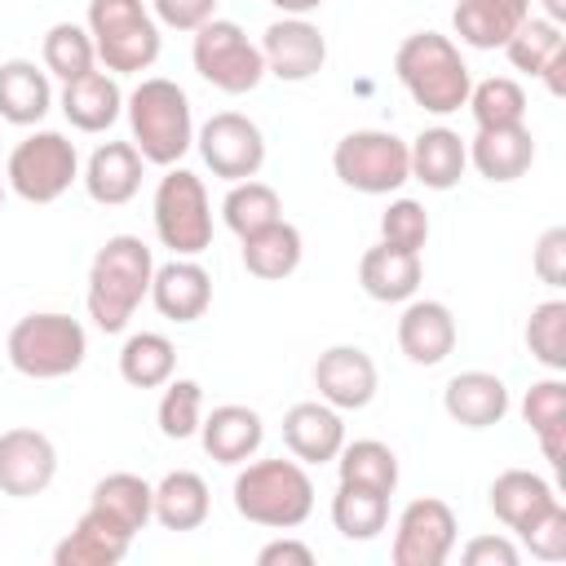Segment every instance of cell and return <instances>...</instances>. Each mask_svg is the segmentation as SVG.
Here are the masks:
<instances>
[{
    "label": "cell",
    "mask_w": 566,
    "mask_h": 566,
    "mask_svg": "<svg viewBox=\"0 0 566 566\" xmlns=\"http://www.w3.org/2000/svg\"><path fill=\"white\" fill-rule=\"evenodd\" d=\"M4 354H9V367L27 380H62L84 367L88 332L80 318L62 310H35L9 327Z\"/></svg>",
    "instance_id": "obj_5"
},
{
    "label": "cell",
    "mask_w": 566,
    "mask_h": 566,
    "mask_svg": "<svg viewBox=\"0 0 566 566\" xmlns=\"http://www.w3.org/2000/svg\"><path fill=\"white\" fill-rule=\"evenodd\" d=\"M49 106H53V84L44 66H35L31 57L0 62V119L4 124L31 128L49 115Z\"/></svg>",
    "instance_id": "obj_26"
},
{
    "label": "cell",
    "mask_w": 566,
    "mask_h": 566,
    "mask_svg": "<svg viewBox=\"0 0 566 566\" xmlns=\"http://www.w3.org/2000/svg\"><path fill=\"white\" fill-rule=\"evenodd\" d=\"M62 115L80 133H106L124 115V93L111 71H88L71 84H62Z\"/></svg>",
    "instance_id": "obj_28"
},
{
    "label": "cell",
    "mask_w": 566,
    "mask_h": 566,
    "mask_svg": "<svg viewBox=\"0 0 566 566\" xmlns=\"http://www.w3.org/2000/svg\"><path fill=\"white\" fill-rule=\"evenodd\" d=\"M150 13L159 27L199 31L208 18H217V0H150Z\"/></svg>",
    "instance_id": "obj_46"
},
{
    "label": "cell",
    "mask_w": 566,
    "mask_h": 566,
    "mask_svg": "<svg viewBox=\"0 0 566 566\" xmlns=\"http://www.w3.org/2000/svg\"><path fill=\"white\" fill-rule=\"evenodd\" d=\"M195 44H190V62L195 71L217 88V93H230V97H243L252 93L261 80H265V57H261V44L248 40V31L230 18H208L199 31H190Z\"/></svg>",
    "instance_id": "obj_9"
},
{
    "label": "cell",
    "mask_w": 566,
    "mask_h": 566,
    "mask_svg": "<svg viewBox=\"0 0 566 566\" xmlns=\"http://www.w3.org/2000/svg\"><path fill=\"white\" fill-rule=\"evenodd\" d=\"M442 411L460 429H491L509 416V385L495 371H460L442 389Z\"/></svg>",
    "instance_id": "obj_20"
},
{
    "label": "cell",
    "mask_w": 566,
    "mask_h": 566,
    "mask_svg": "<svg viewBox=\"0 0 566 566\" xmlns=\"http://www.w3.org/2000/svg\"><path fill=\"white\" fill-rule=\"evenodd\" d=\"M177 371V349L164 332H133L119 349V376L133 389H164Z\"/></svg>",
    "instance_id": "obj_35"
},
{
    "label": "cell",
    "mask_w": 566,
    "mask_h": 566,
    "mask_svg": "<svg viewBox=\"0 0 566 566\" xmlns=\"http://www.w3.org/2000/svg\"><path fill=\"white\" fill-rule=\"evenodd\" d=\"M133 548V535L115 531L106 517L97 513H80V522L57 539L53 548V566H119Z\"/></svg>",
    "instance_id": "obj_29"
},
{
    "label": "cell",
    "mask_w": 566,
    "mask_h": 566,
    "mask_svg": "<svg viewBox=\"0 0 566 566\" xmlns=\"http://www.w3.org/2000/svg\"><path fill=\"white\" fill-rule=\"evenodd\" d=\"M57 478V447L49 433L18 424L0 433V491L13 500H35Z\"/></svg>",
    "instance_id": "obj_13"
},
{
    "label": "cell",
    "mask_w": 566,
    "mask_h": 566,
    "mask_svg": "<svg viewBox=\"0 0 566 566\" xmlns=\"http://www.w3.org/2000/svg\"><path fill=\"white\" fill-rule=\"evenodd\" d=\"M539 9H544L548 22H557V27L566 22V0H539Z\"/></svg>",
    "instance_id": "obj_51"
},
{
    "label": "cell",
    "mask_w": 566,
    "mask_h": 566,
    "mask_svg": "<svg viewBox=\"0 0 566 566\" xmlns=\"http://www.w3.org/2000/svg\"><path fill=\"white\" fill-rule=\"evenodd\" d=\"M212 513L208 482L195 469H172L155 482V522L164 531H195Z\"/></svg>",
    "instance_id": "obj_31"
},
{
    "label": "cell",
    "mask_w": 566,
    "mask_h": 566,
    "mask_svg": "<svg viewBox=\"0 0 566 566\" xmlns=\"http://www.w3.org/2000/svg\"><path fill=\"white\" fill-rule=\"evenodd\" d=\"M195 146H199L203 164L212 168V177H221V181H248L265 164V133L256 128V119H248L239 111L208 115L203 128L195 133Z\"/></svg>",
    "instance_id": "obj_12"
},
{
    "label": "cell",
    "mask_w": 566,
    "mask_h": 566,
    "mask_svg": "<svg viewBox=\"0 0 566 566\" xmlns=\"http://www.w3.org/2000/svg\"><path fill=\"white\" fill-rule=\"evenodd\" d=\"M142 168H146V159H142V150L133 142H102L88 155L80 181H84V190H88L93 203L124 208L142 190Z\"/></svg>",
    "instance_id": "obj_19"
},
{
    "label": "cell",
    "mask_w": 566,
    "mask_h": 566,
    "mask_svg": "<svg viewBox=\"0 0 566 566\" xmlns=\"http://www.w3.org/2000/svg\"><path fill=\"white\" fill-rule=\"evenodd\" d=\"M526 349L539 367H548L553 376L566 371V301L562 296H548L531 310L526 318Z\"/></svg>",
    "instance_id": "obj_41"
},
{
    "label": "cell",
    "mask_w": 566,
    "mask_h": 566,
    "mask_svg": "<svg viewBox=\"0 0 566 566\" xmlns=\"http://www.w3.org/2000/svg\"><path fill=\"white\" fill-rule=\"evenodd\" d=\"M256 566H314V548H310L305 539L279 535V539H270V544L256 553Z\"/></svg>",
    "instance_id": "obj_48"
},
{
    "label": "cell",
    "mask_w": 566,
    "mask_h": 566,
    "mask_svg": "<svg viewBox=\"0 0 566 566\" xmlns=\"http://www.w3.org/2000/svg\"><path fill=\"white\" fill-rule=\"evenodd\" d=\"M150 274H155V252L137 234H111L88 261L84 305L93 327L106 336L124 332L137 305L150 296Z\"/></svg>",
    "instance_id": "obj_1"
},
{
    "label": "cell",
    "mask_w": 566,
    "mask_h": 566,
    "mask_svg": "<svg viewBox=\"0 0 566 566\" xmlns=\"http://www.w3.org/2000/svg\"><path fill=\"white\" fill-rule=\"evenodd\" d=\"M420 279H424V265H420V252H402V248H389V243H371L363 256H358V283L371 301L380 305H402L420 292Z\"/></svg>",
    "instance_id": "obj_22"
},
{
    "label": "cell",
    "mask_w": 566,
    "mask_h": 566,
    "mask_svg": "<svg viewBox=\"0 0 566 566\" xmlns=\"http://www.w3.org/2000/svg\"><path fill=\"white\" fill-rule=\"evenodd\" d=\"M243 243V270L252 274V279H261V283H279V279H287V274H296V265H301V256H305V239H301V230L292 226V221H270V226H261L256 234H248V239H239Z\"/></svg>",
    "instance_id": "obj_30"
},
{
    "label": "cell",
    "mask_w": 566,
    "mask_h": 566,
    "mask_svg": "<svg viewBox=\"0 0 566 566\" xmlns=\"http://www.w3.org/2000/svg\"><path fill=\"white\" fill-rule=\"evenodd\" d=\"M455 535H460L455 509L438 495H420L398 513L389 557L394 566H442L455 553Z\"/></svg>",
    "instance_id": "obj_11"
},
{
    "label": "cell",
    "mask_w": 566,
    "mask_h": 566,
    "mask_svg": "<svg viewBox=\"0 0 566 566\" xmlns=\"http://www.w3.org/2000/svg\"><path fill=\"white\" fill-rule=\"evenodd\" d=\"M124 115H128L133 146H137L142 159L155 164V168L181 164V155L195 146L190 97H186V88H181L177 80L146 75V80L124 97Z\"/></svg>",
    "instance_id": "obj_4"
},
{
    "label": "cell",
    "mask_w": 566,
    "mask_h": 566,
    "mask_svg": "<svg viewBox=\"0 0 566 566\" xmlns=\"http://www.w3.org/2000/svg\"><path fill=\"white\" fill-rule=\"evenodd\" d=\"M4 181L18 199L27 203H53L71 190V181H80V155H75V142L57 128H40V133H27L13 155H9V168H4Z\"/></svg>",
    "instance_id": "obj_10"
},
{
    "label": "cell",
    "mask_w": 566,
    "mask_h": 566,
    "mask_svg": "<svg viewBox=\"0 0 566 566\" xmlns=\"http://www.w3.org/2000/svg\"><path fill=\"white\" fill-rule=\"evenodd\" d=\"M380 243L402 248V252H420L429 243V212L416 199H394L380 212Z\"/></svg>",
    "instance_id": "obj_43"
},
{
    "label": "cell",
    "mask_w": 566,
    "mask_h": 566,
    "mask_svg": "<svg viewBox=\"0 0 566 566\" xmlns=\"http://www.w3.org/2000/svg\"><path fill=\"white\" fill-rule=\"evenodd\" d=\"M504 53H509L513 71H522V75H535V80H539L557 57H566V35H562V27H557V22L535 18V13H531V18L509 35Z\"/></svg>",
    "instance_id": "obj_38"
},
{
    "label": "cell",
    "mask_w": 566,
    "mask_h": 566,
    "mask_svg": "<svg viewBox=\"0 0 566 566\" xmlns=\"http://www.w3.org/2000/svg\"><path fill=\"white\" fill-rule=\"evenodd\" d=\"M522 420L531 424L544 460L553 469H562V442H566V380L557 376H544L526 389L522 398Z\"/></svg>",
    "instance_id": "obj_32"
},
{
    "label": "cell",
    "mask_w": 566,
    "mask_h": 566,
    "mask_svg": "<svg viewBox=\"0 0 566 566\" xmlns=\"http://www.w3.org/2000/svg\"><path fill=\"white\" fill-rule=\"evenodd\" d=\"M460 557L469 566H517L522 562V548L509 539V535H478L460 548Z\"/></svg>",
    "instance_id": "obj_47"
},
{
    "label": "cell",
    "mask_w": 566,
    "mask_h": 566,
    "mask_svg": "<svg viewBox=\"0 0 566 566\" xmlns=\"http://www.w3.org/2000/svg\"><path fill=\"white\" fill-rule=\"evenodd\" d=\"M4 195H9V181L0 177V208H4Z\"/></svg>",
    "instance_id": "obj_52"
},
{
    "label": "cell",
    "mask_w": 566,
    "mask_h": 566,
    "mask_svg": "<svg viewBox=\"0 0 566 566\" xmlns=\"http://www.w3.org/2000/svg\"><path fill=\"white\" fill-rule=\"evenodd\" d=\"M469 115L478 128H509V124H526V93L517 80L509 75H491L482 84L469 88Z\"/></svg>",
    "instance_id": "obj_40"
},
{
    "label": "cell",
    "mask_w": 566,
    "mask_h": 566,
    "mask_svg": "<svg viewBox=\"0 0 566 566\" xmlns=\"http://www.w3.org/2000/svg\"><path fill=\"white\" fill-rule=\"evenodd\" d=\"M155 420H159V433L172 438V442H186L199 433V420H203V385L190 380V376H172L164 385V398L155 407Z\"/></svg>",
    "instance_id": "obj_42"
},
{
    "label": "cell",
    "mask_w": 566,
    "mask_h": 566,
    "mask_svg": "<svg viewBox=\"0 0 566 566\" xmlns=\"http://www.w3.org/2000/svg\"><path fill=\"white\" fill-rule=\"evenodd\" d=\"M389 522V495L376 491V486H358V482H340L336 495H332V526L354 539V544H367L385 531Z\"/></svg>",
    "instance_id": "obj_34"
},
{
    "label": "cell",
    "mask_w": 566,
    "mask_h": 566,
    "mask_svg": "<svg viewBox=\"0 0 566 566\" xmlns=\"http://www.w3.org/2000/svg\"><path fill=\"white\" fill-rule=\"evenodd\" d=\"M283 442L301 464H327L345 447V420L323 398L318 402H296L283 416Z\"/></svg>",
    "instance_id": "obj_21"
},
{
    "label": "cell",
    "mask_w": 566,
    "mask_h": 566,
    "mask_svg": "<svg viewBox=\"0 0 566 566\" xmlns=\"http://www.w3.org/2000/svg\"><path fill=\"white\" fill-rule=\"evenodd\" d=\"M230 495H234V513L243 522L270 526V531H296L314 513V482L296 455L292 460H283V455L243 460Z\"/></svg>",
    "instance_id": "obj_3"
},
{
    "label": "cell",
    "mask_w": 566,
    "mask_h": 566,
    "mask_svg": "<svg viewBox=\"0 0 566 566\" xmlns=\"http://www.w3.org/2000/svg\"><path fill=\"white\" fill-rule=\"evenodd\" d=\"M332 172L358 195H394L411 181V155L389 128H354L336 142Z\"/></svg>",
    "instance_id": "obj_7"
},
{
    "label": "cell",
    "mask_w": 566,
    "mask_h": 566,
    "mask_svg": "<svg viewBox=\"0 0 566 566\" xmlns=\"http://www.w3.org/2000/svg\"><path fill=\"white\" fill-rule=\"evenodd\" d=\"M517 539L526 544L531 557H539V562H562V557H566V504L553 500L544 513H535L526 526H517Z\"/></svg>",
    "instance_id": "obj_44"
},
{
    "label": "cell",
    "mask_w": 566,
    "mask_h": 566,
    "mask_svg": "<svg viewBox=\"0 0 566 566\" xmlns=\"http://www.w3.org/2000/svg\"><path fill=\"white\" fill-rule=\"evenodd\" d=\"M84 27L97 49V66L111 75H142L159 62L164 35L142 0H88Z\"/></svg>",
    "instance_id": "obj_6"
},
{
    "label": "cell",
    "mask_w": 566,
    "mask_h": 566,
    "mask_svg": "<svg viewBox=\"0 0 566 566\" xmlns=\"http://www.w3.org/2000/svg\"><path fill=\"white\" fill-rule=\"evenodd\" d=\"M40 57H44V71L57 75L62 84L88 75L97 66V49H93V35L88 27L80 22H53L44 31V44H40Z\"/></svg>",
    "instance_id": "obj_39"
},
{
    "label": "cell",
    "mask_w": 566,
    "mask_h": 566,
    "mask_svg": "<svg viewBox=\"0 0 566 566\" xmlns=\"http://www.w3.org/2000/svg\"><path fill=\"white\" fill-rule=\"evenodd\" d=\"M155 234L172 256H199L212 248V203L203 177L172 164L155 186Z\"/></svg>",
    "instance_id": "obj_8"
},
{
    "label": "cell",
    "mask_w": 566,
    "mask_h": 566,
    "mask_svg": "<svg viewBox=\"0 0 566 566\" xmlns=\"http://www.w3.org/2000/svg\"><path fill=\"white\" fill-rule=\"evenodd\" d=\"M314 389L336 411H363L380 389V371L363 345H327L314 358Z\"/></svg>",
    "instance_id": "obj_15"
},
{
    "label": "cell",
    "mask_w": 566,
    "mask_h": 566,
    "mask_svg": "<svg viewBox=\"0 0 566 566\" xmlns=\"http://www.w3.org/2000/svg\"><path fill=\"white\" fill-rule=\"evenodd\" d=\"M539 80L548 84V93H553V97H562V93H566V57H557Z\"/></svg>",
    "instance_id": "obj_50"
},
{
    "label": "cell",
    "mask_w": 566,
    "mask_h": 566,
    "mask_svg": "<svg viewBox=\"0 0 566 566\" xmlns=\"http://www.w3.org/2000/svg\"><path fill=\"white\" fill-rule=\"evenodd\" d=\"M407 155H411V177L424 181V190H451L469 168V142L447 124L420 128L407 142Z\"/></svg>",
    "instance_id": "obj_25"
},
{
    "label": "cell",
    "mask_w": 566,
    "mask_h": 566,
    "mask_svg": "<svg viewBox=\"0 0 566 566\" xmlns=\"http://www.w3.org/2000/svg\"><path fill=\"white\" fill-rule=\"evenodd\" d=\"M199 442L217 464H243L261 451L265 442V420L256 407L243 402H221L212 411H203L199 420Z\"/></svg>",
    "instance_id": "obj_18"
},
{
    "label": "cell",
    "mask_w": 566,
    "mask_h": 566,
    "mask_svg": "<svg viewBox=\"0 0 566 566\" xmlns=\"http://www.w3.org/2000/svg\"><path fill=\"white\" fill-rule=\"evenodd\" d=\"M531 270L548 287H566V226H548L531 252Z\"/></svg>",
    "instance_id": "obj_45"
},
{
    "label": "cell",
    "mask_w": 566,
    "mask_h": 566,
    "mask_svg": "<svg viewBox=\"0 0 566 566\" xmlns=\"http://www.w3.org/2000/svg\"><path fill=\"white\" fill-rule=\"evenodd\" d=\"M265 75L283 84H305L327 66V35L310 18H279L261 35Z\"/></svg>",
    "instance_id": "obj_14"
},
{
    "label": "cell",
    "mask_w": 566,
    "mask_h": 566,
    "mask_svg": "<svg viewBox=\"0 0 566 566\" xmlns=\"http://www.w3.org/2000/svg\"><path fill=\"white\" fill-rule=\"evenodd\" d=\"M486 495H491V513H495L509 531L526 526L535 513H544V509L557 500L553 482L539 478V473H531V469H504V473L491 482Z\"/></svg>",
    "instance_id": "obj_33"
},
{
    "label": "cell",
    "mask_w": 566,
    "mask_h": 566,
    "mask_svg": "<svg viewBox=\"0 0 566 566\" xmlns=\"http://www.w3.org/2000/svg\"><path fill=\"white\" fill-rule=\"evenodd\" d=\"M150 301L172 323H195L212 305V274L195 256H172L150 274Z\"/></svg>",
    "instance_id": "obj_17"
},
{
    "label": "cell",
    "mask_w": 566,
    "mask_h": 566,
    "mask_svg": "<svg viewBox=\"0 0 566 566\" xmlns=\"http://www.w3.org/2000/svg\"><path fill=\"white\" fill-rule=\"evenodd\" d=\"M283 18H310L314 9H323V0H270Z\"/></svg>",
    "instance_id": "obj_49"
},
{
    "label": "cell",
    "mask_w": 566,
    "mask_h": 566,
    "mask_svg": "<svg viewBox=\"0 0 566 566\" xmlns=\"http://www.w3.org/2000/svg\"><path fill=\"white\" fill-rule=\"evenodd\" d=\"M336 473H340V482H358V486H376V491L394 495V486H398V455L380 438H354V442H345L336 451Z\"/></svg>",
    "instance_id": "obj_37"
},
{
    "label": "cell",
    "mask_w": 566,
    "mask_h": 566,
    "mask_svg": "<svg viewBox=\"0 0 566 566\" xmlns=\"http://www.w3.org/2000/svg\"><path fill=\"white\" fill-rule=\"evenodd\" d=\"M279 217H283V199H279V190H274L270 181H256V177L230 181V190H226V199H221V221H226V230H234L239 239H248V234H256L261 226H270V221H279Z\"/></svg>",
    "instance_id": "obj_36"
},
{
    "label": "cell",
    "mask_w": 566,
    "mask_h": 566,
    "mask_svg": "<svg viewBox=\"0 0 566 566\" xmlns=\"http://www.w3.org/2000/svg\"><path fill=\"white\" fill-rule=\"evenodd\" d=\"M398 349L407 363L416 367H438L447 363V354L455 349V314L442 305V301H402V314H398Z\"/></svg>",
    "instance_id": "obj_16"
},
{
    "label": "cell",
    "mask_w": 566,
    "mask_h": 566,
    "mask_svg": "<svg viewBox=\"0 0 566 566\" xmlns=\"http://www.w3.org/2000/svg\"><path fill=\"white\" fill-rule=\"evenodd\" d=\"M526 18L531 0H460L451 9V27L469 49H504Z\"/></svg>",
    "instance_id": "obj_27"
},
{
    "label": "cell",
    "mask_w": 566,
    "mask_h": 566,
    "mask_svg": "<svg viewBox=\"0 0 566 566\" xmlns=\"http://www.w3.org/2000/svg\"><path fill=\"white\" fill-rule=\"evenodd\" d=\"M394 75L407 97L429 115H455L473 88L460 44L442 31H411L394 53Z\"/></svg>",
    "instance_id": "obj_2"
},
{
    "label": "cell",
    "mask_w": 566,
    "mask_h": 566,
    "mask_svg": "<svg viewBox=\"0 0 566 566\" xmlns=\"http://www.w3.org/2000/svg\"><path fill=\"white\" fill-rule=\"evenodd\" d=\"M88 513L106 517L115 531L133 535L146 531V522H155V486L142 478V473H106L97 478L93 495H88Z\"/></svg>",
    "instance_id": "obj_23"
},
{
    "label": "cell",
    "mask_w": 566,
    "mask_h": 566,
    "mask_svg": "<svg viewBox=\"0 0 566 566\" xmlns=\"http://www.w3.org/2000/svg\"><path fill=\"white\" fill-rule=\"evenodd\" d=\"M469 164L486 177V181H517L531 172L535 164V137L526 124H509V128H478L469 142Z\"/></svg>",
    "instance_id": "obj_24"
}]
</instances>
